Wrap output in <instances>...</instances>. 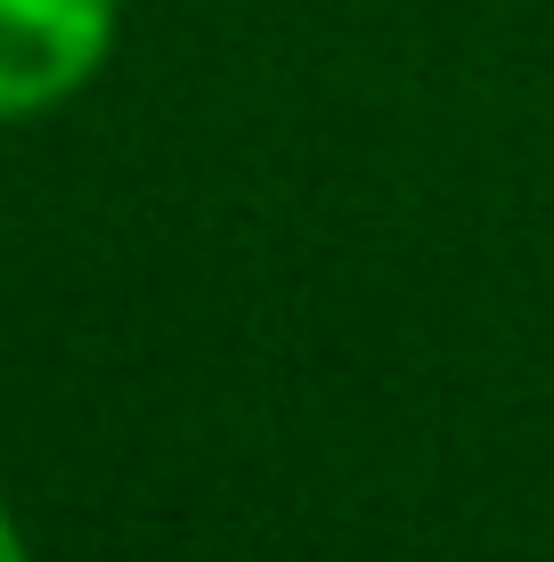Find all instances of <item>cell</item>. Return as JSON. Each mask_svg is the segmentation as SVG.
Masks as SVG:
<instances>
[{
	"label": "cell",
	"mask_w": 554,
	"mask_h": 562,
	"mask_svg": "<svg viewBox=\"0 0 554 562\" xmlns=\"http://www.w3.org/2000/svg\"><path fill=\"white\" fill-rule=\"evenodd\" d=\"M123 0H0V123H42L114 66Z\"/></svg>",
	"instance_id": "6da1fadb"
},
{
	"label": "cell",
	"mask_w": 554,
	"mask_h": 562,
	"mask_svg": "<svg viewBox=\"0 0 554 562\" xmlns=\"http://www.w3.org/2000/svg\"><path fill=\"white\" fill-rule=\"evenodd\" d=\"M0 562H33V538H25V521H16L9 497H0Z\"/></svg>",
	"instance_id": "7a4b0ae2"
}]
</instances>
